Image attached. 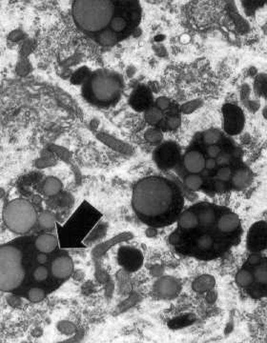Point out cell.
Instances as JSON below:
<instances>
[{"mask_svg": "<svg viewBox=\"0 0 267 343\" xmlns=\"http://www.w3.org/2000/svg\"><path fill=\"white\" fill-rule=\"evenodd\" d=\"M173 199V190L165 179L150 176L136 184L132 204L139 215L145 218H158L170 210Z\"/></svg>", "mask_w": 267, "mask_h": 343, "instance_id": "6da1fadb", "label": "cell"}, {"mask_svg": "<svg viewBox=\"0 0 267 343\" xmlns=\"http://www.w3.org/2000/svg\"><path fill=\"white\" fill-rule=\"evenodd\" d=\"M115 5L112 1H76L73 16L79 28L89 32L102 31L114 17Z\"/></svg>", "mask_w": 267, "mask_h": 343, "instance_id": "7a4b0ae2", "label": "cell"}, {"mask_svg": "<svg viewBox=\"0 0 267 343\" xmlns=\"http://www.w3.org/2000/svg\"><path fill=\"white\" fill-rule=\"evenodd\" d=\"M6 226L16 234L28 233L37 222V215L29 201L21 199L10 201L4 210Z\"/></svg>", "mask_w": 267, "mask_h": 343, "instance_id": "3957f363", "label": "cell"}, {"mask_svg": "<svg viewBox=\"0 0 267 343\" xmlns=\"http://www.w3.org/2000/svg\"><path fill=\"white\" fill-rule=\"evenodd\" d=\"M91 90L94 96L99 101H110L119 95V82L113 77L99 75L91 82Z\"/></svg>", "mask_w": 267, "mask_h": 343, "instance_id": "277c9868", "label": "cell"}, {"mask_svg": "<svg viewBox=\"0 0 267 343\" xmlns=\"http://www.w3.org/2000/svg\"><path fill=\"white\" fill-rule=\"evenodd\" d=\"M25 271L22 265L0 262V290L12 292L22 284Z\"/></svg>", "mask_w": 267, "mask_h": 343, "instance_id": "5b68a950", "label": "cell"}, {"mask_svg": "<svg viewBox=\"0 0 267 343\" xmlns=\"http://www.w3.org/2000/svg\"><path fill=\"white\" fill-rule=\"evenodd\" d=\"M155 288L157 294L165 298H172L178 295L180 285L175 278L163 277L157 281Z\"/></svg>", "mask_w": 267, "mask_h": 343, "instance_id": "8992f818", "label": "cell"}, {"mask_svg": "<svg viewBox=\"0 0 267 343\" xmlns=\"http://www.w3.org/2000/svg\"><path fill=\"white\" fill-rule=\"evenodd\" d=\"M51 272L56 279H67L74 272V263L69 257H57L52 263Z\"/></svg>", "mask_w": 267, "mask_h": 343, "instance_id": "52a82bcc", "label": "cell"}, {"mask_svg": "<svg viewBox=\"0 0 267 343\" xmlns=\"http://www.w3.org/2000/svg\"><path fill=\"white\" fill-rule=\"evenodd\" d=\"M184 166L191 173H199L205 169V158L198 151H190L184 156Z\"/></svg>", "mask_w": 267, "mask_h": 343, "instance_id": "ba28073f", "label": "cell"}, {"mask_svg": "<svg viewBox=\"0 0 267 343\" xmlns=\"http://www.w3.org/2000/svg\"><path fill=\"white\" fill-rule=\"evenodd\" d=\"M58 239L55 235L50 234H41L36 237L34 241L35 248L42 254H50L56 250L58 247Z\"/></svg>", "mask_w": 267, "mask_h": 343, "instance_id": "9c48e42d", "label": "cell"}, {"mask_svg": "<svg viewBox=\"0 0 267 343\" xmlns=\"http://www.w3.org/2000/svg\"><path fill=\"white\" fill-rule=\"evenodd\" d=\"M0 262L22 265V253L12 245L0 247Z\"/></svg>", "mask_w": 267, "mask_h": 343, "instance_id": "30bf717a", "label": "cell"}, {"mask_svg": "<svg viewBox=\"0 0 267 343\" xmlns=\"http://www.w3.org/2000/svg\"><path fill=\"white\" fill-rule=\"evenodd\" d=\"M240 224L239 218L235 214H226L218 221V228L222 233H232L236 231Z\"/></svg>", "mask_w": 267, "mask_h": 343, "instance_id": "8fae6325", "label": "cell"}, {"mask_svg": "<svg viewBox=\"0 0 267 343\" xmlns=\"http://www.w3.org/2000/svg\"><path fill=\"white\" fill-rule=\"evenodd\" d=\"M178 224L181 228L190 230L196 228L199 225V218L198 216L190 211L184 212L180 215L178 218Z\"/></svg>", "mask_w": 267, "mask_h": 343, "instance_id": "7c38bea8", "label": "cell"}, {"mask_svg": "<svg viewBox=\"0 0 267 343\" xmlns=\"http://www.w3.org/2000/svg\"><path fill=\"white\" fill-rule=\"evenodd\" d=\"M62 190V183L59 178L57 177H48L44 181L43 184V191L45 195L49 197L57 196L60 191Z\"/></svg>", "mask_w": 267, "mask_h": 343, "instance_id": "4fadbf2b", "label": "cell"}, {"mask_svg": "<svg viewBox=\"0 0 267 343\" xmlns=\"http://www.w3.org/2000/svg\"><path fill=\"white\" fill-rule=\"evenodd\" d=\"M37 222L41 228L44 230H51L55 228L57 218L54 214L50 212H43L37 217Z\"/></svg>", "mask_w": 267, "mask_h": 343, "instance_id": "5bb4252c", "label": "cell"}, {"mask_svg": "<svg viewBox=\"0 0 267 343\" xmlns=\"http://www.w3.org/2000/svg\"><path fill=\"white\" fill-rule=\"evenodd\" d=\"M215 285V280L210 276H202L194 282V289L197 292H205Z\"/></svg>", "mask_w": 267, "mask_h": 343, "instance_id": "9a60e30c", "label": "cell"}, {"mask_svg": "<svg viewBox=\"0 0 267 343\" xmlns=\"http://www.w3.org/2000/svg\"><path fill=\"white\" fill-rule=\"evenodd\" d=\"M234 186L238 189L246 187L250 182V173L246 170H238L235 172L232 178Z\"/></svg>", "mask_w": 267, "mask_h": 343, "instance_id": "2e32d148", "label": "cell"}, {"mask_svg": "<svg viewBox=\"0 0 267 343\" xmlns=\"http://www.w3.org/2000/svg\"><path fill=\"white\" fill-rule=\"evenodd\" d=\"M99 43L103 46H112L117 41L116 33L111 30H104L99 33Z\"/></svg>", "mask_w": 267, "mask_h": 343, "instance_id": "e0dca14e", "label": "cell"}, {"mask_svg": "<svg viewBox=\"0 0 267 343\" xmlns=\"http://www.w3.org/2000/svg\"><path fill=\"white\" fill-rule=\"evenodd\" d=\"M203 184H204V180L202 176H200L199 174L191 173L185 178V185L187 186L188 189L192 191H198L199 189H201Z\"/></svg>", "mask_w": 267, "mask_h": 343, "instance_id": "ac0fdd59", "label": "cell"}, {"mask_svg": "<svg viewBox=\"0 0 267 343\" xmlns=\"http://www.w3.org/2000/svg\"><path fill=\"white\" fill-rule=\"evenodd\" d=\"M236 281H237V284L241 287L250 286L254 281L253 274L248 270H241L237 273Z\"/></svg>", "mask_w": 267, "mask_h": 343, "instance_id": "d6986e66", "label": "cell"}, {"mask_svg": "<svg viewBox=\"0 0 267 343\" xmlns=\"http://www.w3.org/2000/svg\"><path fill=\"white\" fill-rule=\"evenodd\" d=\"M162 117V112L157 108H150L144 114L145 120L150 124H157Z\"/></svg>", "mask_w": 267, "mask_h": 343, "instance_id": "ffe728a7", "label": "cell"}, {"mask_svg": "<svg viewBox=\"0 0 267 343\" xmlns=\"http://www.w3.org/2000/svg\"><path fill=\"white\" fill-rule=\"evenodd\" d=\"M198 218H199V223L203 225H210L215 221L216 216L213 210L205 209L199 215Z\"/></svg>", "mask_w": 267, "mask_h": 343, "instance_id": "44dd1931", "label": "cell"}, {"mask_svg": "<svg viewBox=\"0 0 267 343\" xmlns=\"http://www.w3.org/2000/svg\"><path fill=\"white\" fill-rule=\"evenodd\" d=\"M220 132L216 130V129H211L208 130L204 135V141L205 144L210 145H216V143L218 142L220 140Z\"/></svg>", "mask_w": 267, "mask_h": 343, "instance_id": "7402d4cb", "label": "cell"}, {"mask_svg": "<svg viewBox=\"0 0 267 343\" xmlns=\"http://www.w3.org/2000/svg\"><path fill=\"white\" fill-rule=\"evenodd\" d=\"M254 279L261 283V284H267V269L266 265H262L259 268H257L254 272L253 275Z\"/></svg>", "mask_w": 267, "mask_h": 343, "instance_id": "603a6c76", "label": "cell"}, {"mask_svg": "<svg viewBox=\"0 0 267 343\" xmlns=\"http://www.w3.org/2000/svg\"><path fill=\"white\" fill-rule=\"evenodd\" d=\"M28 297L31 302H39L45 297V292L41 288H31L28 292Z\"/></svg>", "mask_w": 267, "mask_h": 343, "instance_id": "cb8c5ba5", "label": "cell"}, {"mask_svg": "<svg viewBox=\"0 0 267 343\" xmlns=\"http://www.w3.org/2000/svg\"><path fill=\"white\" fill-rule=\"evenodd\" d=\"M110 26L114 32L115 31H122L126 29L127 22L125 21V19L123 17L117 16V17H113V19L110 22Z\"/></svg>", "mask_w": 267, "mask_h": 343, "instance_id": "d4e9b609", "label": "cell"}, {"mask_svg": "<svg viewBox=\"0 0 267 343\" xmlns=\"http://www.w3.org/2000/svg\"><path fill=\"white\" fill-rule=\"evenodd\" d=\"M213 244H214L213 238L207 234L202 235L201 237H199L197 241V245L201 250H209L210 248H212Z\"/></svg>", "mask_w": 267, "mask_h": 343, "instance_id": "484cf974", "label": "cell"}, {"mask_svg": "<svg viewBox=\"0 0 267 343\" xmlns=\"http://www.w3.org/2000/svg\"><path fill=\"white\" fill-rule=\"evenodd\" d=\"M48 276H49L48 269L44 266L37 267L33 272V279L36 281H46Z\"/></svg>", "mask_w": 267, "mask_h": 343, "instance_id": "4316f807", "label": "cell"}, {"mask_svg": "<svg viewBox=\"0 0 267 343\" xmlns=\"http://www.w3.org/2000/svg\"><path fill=\"white\" fill-rule=\"evenodd\" d=\"M232 172L229 167H222L218 172V177L220 181H228L231 178Z\"/></svg>", "mask_w": 267, "mask_h": 343, "instance_id": "83f0119b", "label": "cell"}, {"mask_svg": "<svg viewBox=\"0 0 267 343\" xmlns=\"http://www.w3.org/2000/svg\"><path fill=\"white\" fill-rule=\"evenodd\" d=\"M145 138L151 142H156L161 140L162 135L158 130H149L148 133L145 135Z\"/></svg>", "mask_w": 267, "mask_h": 343, "instance_id": "f1b7e54d", "label": "cell"}, {"mask_svg": "<svg viewBox=\"0 0 267 343\" xmlns=\"http://www.w3.org/2000/svg\"><path fill=\"white\" fill-rule=\"evenodd\" d=\"M169 105H170V100L166 96H160L157 99V107L160 111L166 110L169 107Z\"/></svg>", "mask_w": 267, "mask_h": 343, "instance_id": "f546056e", "label": "cell"}, {"mask_svg": "<svg viewBox=\"0 0 267 343\" xmlns=\"http://www.w3.org/2000/svg\"><path fill=\"white\" fill-rule=\"evenodd\" d=\"M216 160L217 165H220V166H224L230 163L231 161V156L229 154H221L220 155Z\"/></svg>", "mask_w": 267, "mask_h": 343, "instance_id": "4dcf8cb0", "label": "cell"}, {"mask_svg": "<svg viewBox=\"0 0 267 343\" xmlns=\"http://www.w3.org/2000/svg\"><path fill=\"white\" fill-rule=\"evenodd\" d=\"M208 156L210 158H217L220 155V148L217 145H210L207 148Z\"/></svg>", "mask_w": 267, "mask_h": 343, "instance_id": "1f68e13d", "label": "cell"}, {"mask_svg": "<svg viewBox=\"0 0 267 343\" xmlns=\"http://www.w3.org/2000/svg\"><path fill=\"white\" fill-rule=\"evenodd\" d=\"M167 124L169 126L170 129L174 130V129H177L178 126L180 125V120L178 117H176V116H171L169 117V119L167 120Z\"/></svg>", "mask_w": 267, "mask_h": 343, "instance_id": "d6a6232c", "label": "cell"}, {"mask_svg": "<svg viewBox=\"0 0 267 343\" xmlns=\"http://www.w3.org/2000/svg\"><path fill=\"white\" fill-rule=\"evenodd\" d=\"M216 166H217V163L214 158H209L207 160H205V168L207 170H213L216 168Z\"/></svg>", "mask_w": 267, "mask_h": 343, "instance_id": "836d02e7", "label": "cell"}, {"mask_svg": "<svg viewBox=\"0 0 267 343\" xmlns=\"http://www.w3.org/2000/svg\"><path fill=\"white\" fill-rule=\"evenodd\" d=\"M261 262V257L258 255H252L249 257V263L252 265H258Z\"/></svg>", "mask_w": 267, "mask_h": 343, "instance_id": "e575fe53", "label": "cell"}, {"mask_svg": "<svg viewBox=\"0 0 267 343\" xmlns=\"http://www.w3.org/2000/svg\"><path fill=\"white\" fill-rule=\"evenodd\" d=\"M36 259H37L38 263H39V264H42V265L45 264V263L48 261L47 255H46V254H42V253H40V254L37 256Z\"/></svg>", "mask_w": 267, "mask_h": 343, "instance_id": "d590c367", "label": "cell"}, {"mask_svg": "<svg viewBox=\"0 0 267 343\" xmlns=\"http://www.w3.org/2000/svg\"><path fill=\"white\" fill-rule=\"evenodd\" d=\"M215 186H216V189L218 190V191H223L224 190V184H223V182L222 181H218V182H216V184H215Z\"/></svg>", "mask_w": 267, "mask_h": 343, "instance_id": "8d00e7d4", "label": "cell"}]
</instances>
